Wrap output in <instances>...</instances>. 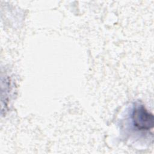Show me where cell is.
Returning a JSON list of instances; mask_svg holds the SVG:
<instances>
[{"mask_svg": "<svg viewBox=\"0 0 154 154\" xmlns=\"http://www.w3.org/2000/svg\"><path fill=\"white\" fill-rule=\"evenodd\" d=\"M133 125L139 131H149L154 125L153 116L143 105H135L132 111Z\"/></svg>", "mask_w": 154, "mask_h": 154, "instance_id": "1", "label": "cell"}]
</instances>
